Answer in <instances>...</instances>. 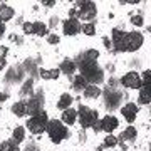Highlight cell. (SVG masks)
<instances>
[{"instance_id": "obj_1", "label": "cell", "mask_w": 151, "mask_h": 151, "mask_svg": "<svg viewBox=\"0 0 151 151\" xmlns=\"http://www.w3.org/2000/svg\"><path fill=\"white\" fill-rule=\"evenodd\" d=\"M79 69H81V76L86 79L87 82L91 81L94 86H97V82H101L104 79L103 69L97 65V62H79Z\"/></svg>"}, {"instance_id": "obj_2", "label": "cell", "mask_w": 151, "mask_h": 151, "mask_svg": "<svg viewBox=\"0 0 151 151\" xmlns=\"http://www.w3.org/2000/svg\"><path fill=\"white\" fill-rule=\"evenodd\" d=\"M45 131H47L50 141L55 143V145H59L62 139L67 138V128H65V124L60 123L59 119H49Z\"/></svg>"}, {"instance_id": "obj_3", "label": "cell", "mask_w": 151, "mask_h": 151, "mask_svg": "<svg viewBox=\"0 0 151 151\" xmlns=\"http://www.w3.org/2000/svg\"><path fill=\"white\" fill-rule=\"evenodd\" d=\"M47 123H49L47 113H45V111H40V113L35 114V116H30L25 126H27V129L30 131V133H34V134H40V133L45 131Z\"/></svg>"}, {"instance_id": "obj_4", "label": "cell", "mask_w": 151, "mask_h": 151, "mask_svg": "<svg viewBox=\"0 0 151 151\" xmlns=\"http://www.w3.org/2000/svg\"><path fill=\"white\" fill-rule=\"evenodd\" d=\"M74 7H76V10H77V17L81 20L91 22L97 15V9H96V4L94 2H84V0H81V2H76Z\"/></svg>"}, {"instance_id": "obj_5", "label": "cell", "mask_w": 151, "mask_h": 151, "mask_svg": "<svg viewBox=\"0 0 151 151\" xmlns=\"http://www.w3.org/2000/svg\"><path fill=\"white\" fill-rule=\"evenodd\" d=\"M76 113H77V116H79V123H81V126L84 128V129L92 128V126L99 121V119H97V111L96 109L87 108V106H81L79 111H76Z\"/></svg>"}, {"instance_id": "obj_6", "label": "cell", "mask_w": 151, "mask_h": 151, "mask_svg": "<svg viewBox=\"0 0 151 151\" xmlns=\"http://www.w3.org/2000/svg\"><path fill=\"white\" fill-rule=\"evenodd\" d=\"M145 37L141 32H126L124 35V52H136L143 45Z\"/></svg>"}, {"instance_id": "obj_7", "label": "cell", "mask_w": 151, "mask_h": 151, "mask_svg": "<svg viewBox=\"0 0 151 151\" xmlns=\"http://www.w3.org/2000/svg\"><path fill=\"white\" fill-rule=\"evenodd\" d=\"M121 84L123 87L126 89H139L143 86V82H141V76L134 70H131V72H126V74L121 77Z\"/></svg>"}, {"instance_id": "obj_8", "label": "cell", "mask_w": 151, "mask_h": 151, "mask_svg": "<svg viewBox=\"0 0 151 151\" xmlns=\"http://www.w3.org/2000/svg\"><path fill=\"white\" fill-rule=\"evenodd\" d=\"M62 30L69 37L77 35V34L81 32V22H79V19H65L62 22Z\"/></svg>"}, {"instance_id": "obj_9", "label": "cell", "mask_w": 151, "mask_h": 151, "mask_svg": "<svg viewBox=\"0 0 151 151\" xmlns=\"http://www.w3.org/2000/svg\"><path fill=\"white\" fill-rule=\"evenodd\" d=\"M99 124H101V131H106V133H113L114 129H118V128H119L118 118H116V116H113V114L104 116V118L99 121Z\"/></svg>"}, {"instance_id": "obj_10", "label": "cell", "mask_w": 151, "mask_h": 151, "mask_svg": "<svg viewBox=\"0 0 151 151\" xmlns=\"http://www.w3.org/2000/svg\"><path fill=\"white\" fill-rule=\"evenodd\" d=\"M121 114H123V118L128 121V123H134L136 116H138V106L134 103H126L121 108Z\"/></svg>"}, {"instance_id": "obj_11", "label": "cell", "mask_w": 151, "mask_h": 151, "mask_svg": "<svg viewBox=\"0 0 151 151\" xmlns=\"http://www.w3.org/2000/svg\"><path fill=\"white\" fill-rule=\"evenodd\" d=\"M42 97L40 96H34L30 97L27 103H25V106H27V114H30V116H35V114H39L40 111H42Z\"/></svg>"}, {"instance_id": "obj_12", "label": "cell", "mask_w": 151, "mask_h": 151, "mask_svg": "<svg viewBox=\"0 0 151 151\" xmlns=\"http://www.w3.org/2000/svg\"><path fill=\"white\" fill-rule=\"evenodd\" d=\"M124 35L126 32L121 29H113V47L118 52H124Z\"/></svg>"}, {"instance_id": "obj_13", "label": "cell", "mask_w": 151, "mask_h": 151, "mask_svg": "<svg viewBox=\"0 0 151 151\" xmlns=\"http://www.w3.org/2000/svg\"><path fill=\"white\" fill-rule=\"evenodd\" d=\"M15 15L14 12V7L7 5V4H2L0 5V22H7V20H12Z\"/></svg>"}, {"instance_id": "obj_14", "label": "cell", "mask_w": 151, "mask_h": 151, "mask_svg": "<svg viewBox=\"0 0 151 151\" xmlns=\"http://www.w3.org/2000/svg\"><path fill=\"white\" fill-rule=\"evenodd\" d=\"M76 119H77V113H76L74 109H65V111H62V121L60 123L62 124H67V126H72V124L76 123Z\"/></svg>"}, {"instance_id": "obj_15", "label": "cell", "mask_w": 151, "mask_h": 151, "mask_svg": "<svg viewBox=\"0 0 151 151\" xmlns=\"http://www.w3.org/2000/svg\"><path fill=\"white\" fill-rule=\"evenodd\" d=\"M39 74H40V77L42 79H45V81H55V79H59L60 76V70L59 69H39Z\"/></svg>"}, {"instance_id": "obj_16", "label": "cell", "mask_w": 151, "mask_h": 151, "mask_svg": "<svg viewBox=\"0 0 151 151\" xmlns=\"http://www.w3.org/2000/svg\"><path fill=\"white\" fill-rule=\"evenodd\" d=\"M138 101H139V104H145V106H148L151 103V87H148V86L139 87V97H138Z\"/></svg>"}, {"instance_id": "obj_17", "label": "cell", "mask_w": 151, "mask_h": 151, "mask_svg": "<svg viewBox=\"0 0 151 151\" xmlns=\"http://www.w3.org/2000/svg\"><path fill=\"white\" fill-rule=\"evenodd\" d=\"M72 96H70L69 92H64V94H60L59 101H57V108L60 109V111H65V109H69V106L72 104Z\"/></svg>"}, {"instance_id": "obj_18", "label": "cell", "mask_w": 151, "mask_h": 151, "mask_svg": "<svg viewBox=\"0 0 151 151\" xmlns=\"http://www.w3.org/2000/svg\"><path fill=\"white\" fill-rule=\"evenodd\" d=\"M47 25L44 24V22L37 20L32 24V35H39V37H44V35H47Z\"/></svg>"}, {"instance_id": "obj_19", "label": "cell", "mask_w": 151, "mask_h": 151, "mask_svg": "<svg viewBox=\"0 0 151 151\" xmlns=\"http://www.w3.org/2000/svg\"><path fill=\"white\" fill-rule=\"evenodd\" d=\"M12 113L15 114L17 118H24L27 114V106L25 101H17L15 104H12Z\"/></svg>"}, {"instance_id": "obj_20", "label": "cell", "mask_w": 151, "mask_h": 151, "mask_svg": "<svg viewBox=\"0 0 151 151\" xmlns=\"http://www.w3.org/2000/svg\"><path fill=\"white\" fill-rule=\"evenodd\" d=\"M59 70H60V72H64L65 76L74 74V70H76V64H74V60H70V59H64L62 62H60Z\"/></svg>"}, {"instance_id": "obj_21", "label": "cell", "mask_w": 151, "mask_h": 151, "mask_svg": "<svg viewBox=\"0 0 151 151\" xmlns=\"http://www.w3.org/2000/svg\"><path fill=\"white\" fill-rule=\"evenodd\" d=\"M84 96L87 99H96V97L101 96V89L97 86H94V84H87V87L84 89Z\"/></svg>"}, {"instance_id": "obj_22", "label": "cell", "mask_w": 151, "mask_h": 151, "mask_svg": "<svg viewBox=\"0 0 151 151\" xmlns=\"http://www.w3.org/2000/svg\"><path fill=\"white\" fill-rule=\"evenodd\" d=\"M12 139H14L15 145L22 143V141L25 139V128L24 126H17L15 129H14V133H12Z\"/></svg>"}, {"instance_id": "obj_23", "label": "cell", "mask_w": 151, "mask_h": 151, "mask_svg": "<svg viewBox=\"0 0 151 151\" xmlns=\"http://www.w3.org/2000/svg\"><path fill=\"white\" fill-rule=\"evenodd\" d=\"M72 87H74L76 91H84V89L87 87V81L82 77L81 74H77L74 77V81H72Z\"/></svg>"}, {"instance_id": "obj_24", "label": "cell", "mask_w": 151, "mask_h": 151, "mask_svg": "<svg viewBox=\"0 0 151 151\" xmlns=\"http://www.w3.org/2000/svg\"><path fill=\"white\" fill-rule=\"evenodd\" d=\"M97 57H99V52L94 50V49H89V50H86V52L82 54L81 60H84V62H96Z\"/></svg>"}, {"instance_id": "obj_25", "label": "cell", "mask_w": 151, "mask_h": 151, "mask_svg": "<svg viewBox=\"0 0 151 151\" xmlns=\"http://www.w3.org/2000/svg\"><path fill=\"white\" fill-rule=\"evenodd\" d=\"M136 136H138V131H136V128L129 126V128H126V129L123 131L121 138H123V139H128V141H134Z\"/></svg>"}, {"instance_id": "obj_26", "label": "cell", "mask_w": 151, "mask_h": 151, "mask_svg": "<svg viewBox=\"0 0 151 151\" xmlns=\"http://www.w3.org/2000/svg\"><path fill=\"white\" fill-rule=\"evenodd\" d=\"M81 32L87 37H92L94 34H96V25L92 24V22H87V24H82L81 25Z\"/></svg>"}, {"instance_id": "obj_27", "label": "cell", "mask_w": 151, "mask_h": 151, "mask_svg": "<svg viewBox=\"0 0 151 151\" xmlns=\"http://www.w3.org/2000/svg\"><path fill=\"white\" fill-rule=\"evenodd\" d=\"M0 151H20V150H19V146L14 141H4L0 145Z\"/></svg>"}, {"instance_id": "obj_28", "label": "cell", "mask_w": 151, "mask_h": 151, "mask_svg": "<svg viewBox=\"0 0 151 151\" xmlns=\"http://www.w3.org/2000/svg\"><path fill=\"white\" fill-rule=\"evenodd\" d=\"M108 106L109 108H113V106H116V101L118 99H121V94L119 92H114V91H111V92H108Z\"/></svg>"}, {"instance_id": "obj_29", "label": "cell", "mask_w": 151, "mask_h": 151, "mask_svg": "<svg viewBox=\"0 0 151 151\" xmlns=\"http://www.w3.org/2000/svg\"><path fill=\"white\" fill-rule=\"evenodd\" d=\"M118 138L116 136H113V134H109V136H106L104 138V141H103V146L104 148H114V146L118 145Z\"/></svg>"}, {"instance_id": "obj_30", "label": "cell", "mask_w": 151, "mask_h": 151, "mask_svg": "<svg viewBox=\"0 0 151 151\" xmlns=\"http://www.w3.org/2000/svg\"><path fill=\"white\" fill-rule=\"evenodd\" d=\"M141 82H143V86L151 87V69L143 70V77H141Z\"/></svg>"}, {"instance_id": "obj_31", "label": "cell", "mask_w": 151, "mask_h": 151, "mask_svg": "<svg viewBox=\"0 0 151 151\" xmlns=\"http://www.w3.org/2000/svg\"><path fill=\"white\" fill-rule=\"evenodd\" d=\"M20 92L22 94H30V92H32V79H27V81L24 82Z\"/></svg>"}, {"instance_id": "obj_32", "label": "cell", "mask_w": 151, "mask_h": 151, "mask_svg": "<svg viewBox=\"0 0 151 151\" xmlns=\"http://www.w3.org/2000/svg\"><path fill=\"white\" fill-rule=\"evenodd\" d=\"M131 24L136 25V27H141L145 22H143V17H141V15H133V17H131Z\"/></svg>"}, {"instance_id": "obj_33", "label": "cell", "mask_w": 151, "mask_h": 151, "mask_svg": "<svg viewBox=\"0 0 151 151\" xmlns=\"http://www.w3.org/2000/svg\"><path fill=\"white\" fill-rule=\"evenodd\" d=\"M22 30H24V34H27V35H32V24L30 22H24L22 24Z\"/></svg>"}, {"instance_id": "obj_34", "label": "cell", "mask_w": 151, "mask_h": 151, "mask_svg": "<svg viewBox=\"0 0 151 151\" xmlns=\"http://www.w3.org/2000/svg\"><path fill=\"white\" fill-rule=\"evenodd\" d=\"M59 35H55V34H47V42L49 44H59Z\"/></svg>"}, {"instance_id": "obj_35", "label": "cell", "mask_w": 151, "mask_h": 151, "mask_svg": "<svg viewBox=\"0 0 151 151\" xmlns=\"http://www.w3.org/2000/svg\"><path fill=\"white\" fill-rule=\"evenodd\" d=\"M7 54H9V47L7 45H0V59H5Z\"/></svg>"}, {"instance_id": "obj_36", "label": "cell", "mask_w": 151, "mask_h": 151, "mask_svg": "<svg viewBox=\"0 0 151 151\" xmlns=\"http://www.w3.org/2000/svg\"><path fill=\"white\" fill-rule=\"evenodd\" d=\"M42 5H44V7H54V5H55V2H54V0H44Z\"/></svg>"}, {"instance_id": "obj_37", "label": "cell", "mask_w": 151, "mask_h": 151, "mask_svg": "<svg viewBox=\"0 0 151 151\" xmlns=\"http://www.w3.org/2000/svg\"><path fill=\"white\" fill-rule=\"evenodd\" d=\"M9 99V94H5V92H0V103H4V101H7Z\"/></svg>"}, {"instance_id": "obj_38", "label": "cell", "mask_w": 151, "mask_h": 151, "mask_svg": "<svg viewBox=\"0 0 151 151\" xmlns=\"http://www.w3.org/2000/svg\"><path fill=\"white\" fill-rule=\"evenodd\" d=\"M4 34H5V24H4V22H0V37H2Z\"/></svg>"}, {"instance_id": "obj_39", "label": "cell", "mask_w": 151, "mask_h": 151, "mask_svg": "<svg viewBox=\"0 0 151 151\" xmlns=\"http://www.w3.org/2000/svg\"><path fill=\"white\" fill-rule=\"evenodd\" d=\"M103 42H104V45H106V47H111V40H109V39L104 37V39H103Z\"/></svg>"}, {"instance_id": "obj_40", "label": "cell", "mask_w": 151, "mask_h": 151, "mask_svg": "<svg viewBox=\"0 0 151 151\" xmlns=\"http://www.w3.org/2000/svg\"><path fill=\"white\" fill-rule=\"evenodd\" d=\"M7 65V62H5V59H0V70L4 69V67H5Z\"/></svg>"}]
</instances>
